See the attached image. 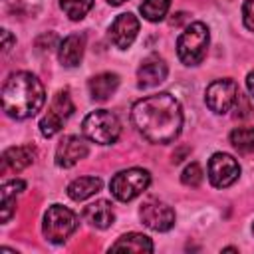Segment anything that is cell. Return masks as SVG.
Returning a JSON list of instances; mask_svg holds the SVG:
<instances>
[{
	"label": "cell",
	"mask_w": 254,
	"mask_h": 254,
	"mask_svg": "<svg viewBox=\"0 0 254 254\" xmlns=\"http://www.w3.org/2000/svg\"><path fill=\"white\" fill-rule=\"evenodd\" d=\"M131 119L137 131L155 145L173 143L183 127V109L175 95L163 91L139 99L131 107Z\"/></svg>",
	"instance_id": "obj_1"
},
{
	"label": "cell",
	"mask_w": 254,
	"mask_h": 254,
	"mask_svg": "<svg viewBox=\"0 0 254 254\" xmlns=\"http://www.w3.org/2000/svg\"><path fill=\"white\" fill-rule=\"evenodd\" d=\"M46 103L42 81L30 71L12 73L2 87V107L14 119L34 117Z\"/></svg>",
	"instance_id": "obj_2"
},
{
	"label": "cell",
	"mask_w": 254,
	"mask_h": 254,
	"mask_svg": "<svg viewBox=\"0 0 254 254\" xmlns=\"http://www.w3.org/2000/svg\"><path fill=\"white\" fill-rule=\"evenodd\" d=\"M208 48V28L202 22H192L177 40V56L185 65H198Z\"/></svg>",
	"instance_id": "obj_3"
},
{
	"label": "cell",
	"mask_w": 254,
	"mask_h": 254,
	"mask_svg": "<svg viewBox=\"0 0 254 254\" xmlns=\"http://www.w3.org/2000/svg\"><path fill=\"white\" fill-rule=\"evenodd\" d=\"M81 131L89 141L97 145H111L121 135V123L115 113L107 109H95L89 115H85Z\"/></svg>",
	"instance_id": "obj_4"
},
{
	"label": "cell",
	"mask_w": 254,
	"mask_h": 254,
	"mask_svg": "<svg viewBox=\"0 0 254 254\" xmlns=\"http://www.w3.org/2000/svg\"><path fill=\"white\" fill-rule=\"evenodd\" d=\"M77 224L79 222H77V216L73 210H69L67 206H62V204H52L44 214L42 232L50 242L62 244L77 230Z\"/></svg>",
	"instance_id": "obj_5"
},
{
	"label": "cell",
	"mask_w": 254,
	"mask_h": 254,
	"mask_svg": "<svg viewBox=\"0 0 254 254\" xmlns=\"http://www.w3.org/2000/svg\"><path fill=\"white\" fill-rule=\"evenodd\" d=\"M151 183V175L147 169H139V167H133V169H125V171H119L111 183H109V189H111V194L121 200V202H129L133 200L135 196H139L143 190H147Z\"/></svg>",
	"instance_id": "obj_6"
},
{
	"label": "cell",
	"mask_w": 254,
	"mask_h": 254,
	"mask_svg": "<svg viewBox=\"0 0 254 254\" xmlns=\"http://www.w3.org/2000/svg\"><path fill=\"white\" fill-rule=\"evenodd\" d=\"M238 85L234 79L224 77V79H214L204 93V101L210 111L214 113H228L236 103H238Z\"/></svg>",
	"instance_id": "obj_7"
},
{
	"label": "cell",
	"mask_w": 254,
	"mask_h": 254,
	"mask_svg": "<svg viewBox=\"0 0 254 254\" xmlns=\"http://www.w3.org/2000/svg\"><path fill=\"white\" fill-rule=\"evenodd\" d=\"M73 109H75V107H73V103H71L69 91H67V89L58 91L56 97H54L52 103H50L48 113L40 119V133H42L44 137H54V135L62 129L64 121L73 113Z\"/></svg>",
	"instance_id": "obj_8"
},
{
	"label": "cell",
	"mask_w": 254,
	"mask_h": 254,
	"mask_svg": "<svg viewBox=\"0 0 254 254\" xmlns=\"http://www.w3.org/2000/svg\"><path fill=\"white\" fill-rule=\"evenodd\" d=\"M240 175L238 161L228 153H214L208 161V181L216 189L230 187Z\"/></svg>",
	"instance_id": "obj_9"
},
{
	"label": "cell",
	"mask_w": 254,
	"mask_h": 254,
	"mask_svg": "<svg viewBox=\"0 0 254 254\" xmlns=\"http://www.w3.org/2000/svg\"><path fill=\"white\" fill-rule=\"evenodd\" d=\"M139 216H141V220L147 228L157 230V232H167L175 224V210L167 202L157 200V198L145 200L141 204Z\"/></svg>",
	"instance_id": "obj_10"
},
{
	"label": "cell",
	"mask_w": 254,
	"mask_h": 254,
	"mask_svg": "<svg viewBox=\"0 0 254 254\" xmlns=\"http://www.w3.org/2000/svg\"><path fill=\"white\" fill-rule=\"evenodd\" d=\"M137 32H139V20L131 12H123L113 20V24L109 28V38L115 48L127 50L135 42Z\"/></svg>",
	"instance_id": "obj_11"
},
{
	"label": "cell",
	"mask_w": 254,
	"mask_h": 254,
	"mask_svg": "<svg viewBox=\"0 0 254 254\" xmlns=\"http://www.w3.org/2000/svg\"><path fill=\"white\" fill-rule=\"evenodd\" d=\"M87 157V143L77 135H67L58 143L56 149V165L69 169L81 159Z\"/></svg>",
	"instance_id": "obj_12"
},
{
	"label": "cell",
	"mask_w": 254,
	"mask_h": 254,
	"mask_svg": "<svg viewBox=\"0 0 254 254\" xmlns=\"http://www.w3.org/2000/svg\"><path fill=\"white\" fill-rule=\"evenodd\" d=\"M167 73H169V67H167L165 60L153 54L141 62V65L137 69V85L139 87H155L161 81H165Z\"/></svg>",
	"instance_id": "obj_13"
},
{
	"label": "cell",
	"mask_w": 254,
	"mask_h": 254,
	"mask_svg": "<svg viewBox=\"0 0 254 254\" xmlns=\"http://www.w3.org/2000/svg\"><path fill=\"white\" fill-rule=\"evenodd\" d=\"M36 159V149L32 145H18L10 147L2 153V173H18L30 167Z\"/></svg>",
	"instance_id": "obj_14"
},
{
	"label": "cell",
	"mask_w": 254,
	"mask_h": 254,
	"mask_svg": "<svg viewBox=\"0 0 254 254\" xmlns=\"http://www.w3.org/2000/svg\"><path fill=\"white\" fill-rule=\"evenodd\" d=\"M83 50H85V38H83V34H69L67 38H64L60 42V50H58L60 64L65 65V67L79 65V62L83 58Z\"/></svg>",
	"instance_id": "obj_15"
},
{
	"label": "cell",
	"mask_w": 254,
	"mask_h": 254,
	"mask_svg": "<svg viewBox=\"0 0 254 254\" xmlns=\"http://www.w3.org/2000/svg\"><path fill=\"white\" fill-rule=\"evenodd\" d=\"M117 87H119V75L111 71L97 73L87 81V89L93 101H107Z\"/></svg>",
	"instance_id": "obj_16"
},
{
	"label": "cell",
	"mask_w": 254,
	"mask_h": 254,
	"mask_svg": "<svg viewBox=\"0 0 254 254\" xmlns=\"http://www.w3.org/2000/svg\"><path fill=\"white\" fill-rule=\"evenodd\" d=\"M83 218L87 224H91L93 228H109L115 220V214H113V208H111V202L107 200H95V202H89L85 208H83Z\"/></svg>",
	"instance_id": "obj_17"
},
{
	"label": "cell",
	"mask_w": 254,
	"mask_h": 254,
	"mask_svg": "<svg viewBox=\"0 0 254 254\" xmlns=\"http://www.w3.org/2000/svg\"><path fill=\"white\" fill-rule=\"evenodd\" d=\"M101 187H103V183H101L99 177H79V179H75V181L69 183L67 196L71 200H85L91 194L99 192Z\"/></svg>",
	"instance_id": "obj_18"
},
{
	"label": "cell",
	"mask_w": 254,
	"mask_h": 254,
	"mask_svg": "<svg viewBox=\"0 0 254 254\" xmlns=\"http://www.w3.org/2000/svg\"><path fill=\"white\" fill-rule=\"evenodd\" d=\"M26 189V183L24 181H18V179H14V181H4L2 183V222H8L10 220V216L14 214V206H16V194H20L22 190Z\"/></svg>",
	"instance_id": "obj_19"
},
{
	"label": "cell",
	"mask_w": 254,
	"mask_h": 254,
	"mask_svg": "<svg viewBox=\"0 0 254 254\" xmlns=\"http://www.w3.org/2000/svg\"><path fill=\"white\" fill-rule=\"evenodd\" d=\"M153 242L149 236L139 234V232H129L123 234L119 240L111 244V250H129V252H153Z\"/></svg>",
	"instance_id": "obj_20"
},
{
	"label": "cell",
	"mask_w": 254,
	"mask_h": 254,
	"mask_svg": "<svg viewBox=\"0 0 254 254\" xmlns=\"http://www.w3.org/2000/svg\"><path fill=\"white\" fill-rule=\"evenodd\" d=\"M230 145L238 153L254 151V127H236L230 131Z\"/></svg>",
	"instance_id": "obj_21"
},
{
	"label": "cell",
	"mask_w": 254,
	"mask_h": 254,
	"mask_svg": "<svg viewBox=\"0 0 254 254\" xmlns=\"http://www.w3.org/2000/svg\"><path fill=\"white\" fill-rule=\"evenodd\" d=\"M169 6H171V0H145L141 4V14L145 20L149 22H161L167 12H169Z\"/></svg>",
	"instance_id": "obj_22"
},
{
	"label": "cell",
	"mask_w": 254,
	"mask_h": 254,
	"mask_svg": "<svg viewBox=\"0 0 254 254\" xmlns=\"http://www.w3.org/2000/svg\"><path fill=\"white\" fill-rule=\"evenodd\" d=\"M60 6L69 20H81L93 8V0H60Z\"/></svg>",
	"instance_id": "obj_23"
},
{
	"label": "cell",
	"mask_w": 254,
	"mask_h": 254,
	"mask_svg": "<svg viewBox=\"0 0 254 254\" xmlns=\"http://www.w3.org/2000/svg\"><path fill=\"white\" fill-rule=\"evenodd\" d=\"M181 181L187 187H198L202 183V169L198 163H190L185 167V171L181 173Z\"/></svg>",
	"instance_id": "obj_24"
},
{
	"label": "cell",
	"mask_w": 254,
	"mask_h": 254,
	"mask_svg": "<svg viewBox=\"0 0 254 254\" xmlns=\"http://www.w3.org/2000/svg\"><path fill=\"white\" fill-rule=\"evenodd\" d=\"M242 20H244V26L254 32V0H246L244 6H242Z\"/></svg>",
	"instance_id": "obj_25"
},
{
	"label": "cell",
	"mask_w": 254,
	"mask_h": 254,
	"mask_svg": "<svg viewBox=\"0 0 254 254\" xmlns=\"http://www.w3.org/2000/svg\"><path fill=\"white\" fill-rule=\"evenodd\" d=\"M2 38H4L2 50H4V52H8V50H10V46H12V36H10V32H8V30H2Z\"/></svg>",
	"instance_id": "obj_26"
},
{
	"label": "cell",
	"mask_w": 254,
	"mask_h": 254,
	"mask_svg": "<svg viewBox=\"0 0 254 254\" xmlns=\"http://www.w3.org/2000/svg\"><path fill=\"white\" fill-rule=\"evenodd\" d=\"M246 87H248V91H250V95L254 97V69L246 75Z\"/></svg>",
	"instance_id": "obj_27"
},
{
	"label": "cell",
	"mask_w": 254,
	"mask_h": 254,
	"mask_svg": "<svg viewBox=\"0 0 254 254\" xmlns=\"http://www.w3.org/2000/svg\"><path fill=\"white\" fill-rule=\"evenodd\" d=\"M111 6H119V4H123V2H127V0H107Z\"/></svg>",
	"instance_id": "obj_28"
},
{
	"label": "cell",
	"mask_w": 254,
	"mask_h": 254,
	"mask_svg": "<svg viewBox=\"0 0 254 254\" xmlns=\"http://www.w3.org/2000/svg\"><path fill=\"white\" fill-rule=\"evenodd\" d=\"M252 234H254V224H252Z\"/></svg>",
	"instance_id": "obj_29"
}]
</instances>
